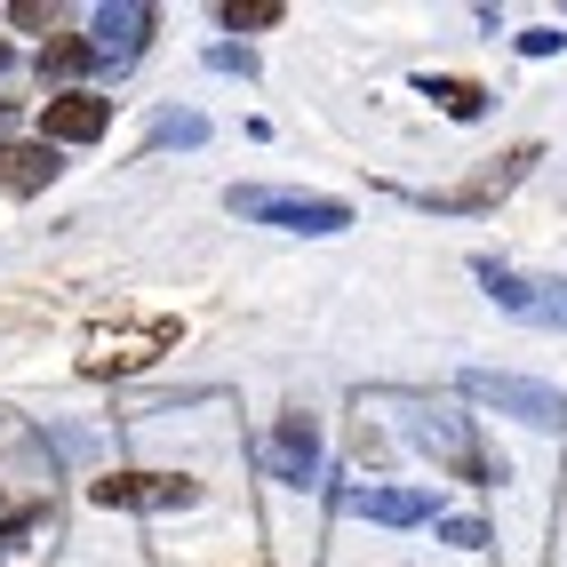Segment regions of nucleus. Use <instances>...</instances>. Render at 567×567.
<instances>
[{
  "label": "nucleus",
  "instance_id": "5",
  "mask_svg": "<svg viewBox=\"0 0 567 567\" xmlns=\"http://www.w3.org/2000/svg\"><path fill=\"white\" fill-rule=\"evenodd\" d=\"M440 104H447V112H480V89H472V81H440Z\"/></svg>",
  "mask_w": 567,
  "mask_h": 567
},
{
  "label": "nucleus",
  "instance_id": "4",
  "mask_svg": "<svg viewBox=\"0 0 567 567\" xmlns=\"http://www.w3.org/2000/svg\"><path fill=\"white\" fill-rule=\"evenodd\" d=\"M49 176H56L49 144H0V193H41Z\"/></svg>",
  "mask_w": 567,
  "mask_h": 567
},
{
  "label": "nucleus",
  "instance_id": "6",
  "mask_svg": "<svg viewBox=\"0 0 567 567\" xmlns=\"http://www.w3.org/2000/svg\"><path fill=\"white\" fill-rule=\"evenodd\" d=\"M224 24H280L272 0H256V9H224Z\"/></svg>",
  "mask_w": 567,
  "mask_h": 567
},
{
  "label": "nucleus",
  "instance_id": "1",
  "mask_svg": "<svg viewBox=\"0 0 567 567\" xmlns=\"http://www.w3.org/2000/svg\"><path fill=\"white\" fill-rule=\"evenodd\" d=\"M89 496L112 512H168V504H193V480H168V472H112V480H96Z\"/></svg>",
  "mask_w": 567,
  "mask_h": 567
},
{
  "label": "nucleus",
  "instance_id": "2",
  "mask_svg": "<svg viewBox=\"0 0 567 567\" xmlns=\"http://www.w3.org/2000/svg\"><path fill=\"white\" fill-rule=\"evenodd\" d=\"M104 121H112V104H104V96L64 89V96L41 104V144H89V136H104Z\"/></svg>",
  "mask_w": 567,
  "mask_h": 567
},
{
  "label": "nucleus",
  "instance_id": "3",
  "mask_svg": "<svg viewBox=\"0 0 567 567\" xmlns=\"http://www.w3.org/2000/svg\"><path fill=\"white\" fill-rule=\"evenodd\" d=\"M161 344H176V328H168V320H161V328H144V336H112V344H96L81 368H89V375H128V368H153Z\"/></svg>",
  "mask_w": 567,
  "mask_h": 567
}]
</instances>
